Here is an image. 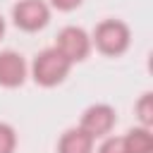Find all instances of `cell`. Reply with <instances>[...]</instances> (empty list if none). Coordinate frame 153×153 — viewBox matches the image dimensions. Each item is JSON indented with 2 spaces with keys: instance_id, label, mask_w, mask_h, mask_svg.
Listing matches in <instances>:
<instances>
[{
  "instance_id": "obj_1",
  "label": "cell",
  "mask_w": 153,
  "mask_h": 153,
  "mask_svg": "<svg viewBox=\"0 0 153 153\" xmlns=\"http://www.w3.org/2000/svg\"><path fill=\"white\" fill-rule=\"evenodd\" d=\"M69 60L65 55H60L55 48H48L43 53L36 55L33 60V79L43 86H53V84H60L67 72H69Z\"/></svg>"
},
{
  "instance_id": "obj_2",
  "label": "cell",
  "mask_w": 153,
  "mask_h": 153,
  "mask_svg": "<svg viewBox=\"0 0 153 153\" xmlns=\"http://www.w3.org/2000/svg\"><path fill=\"white\" fill-rule=\"evenodd\" d=\"M93 38H96V45H98L103 53L117 55V53H122V50L129 45V29H127L122 22L108 19V22L98 24Z\"/></svg>"
},
{
  "instance_id": "obj_3",
  "label": "cell",
  "mask_w": 153,
  "mask_h": 153,
  "mask_svg": "<svg viewBox=\"0 0 153 153\" xmlns=\"http://www.w3.org/2000/svg\"><path fill=\"white\" fill-rule=\"evenodd\" d=\"M55 50L60 55H65L69 62H76V60H84L86 53H88V36L84 29L79 26H67L60 31L57 36V45Z\"/></svg>"
},
{
  "instance_id": "obj_4",
  "label": "cell",
  "mask_w": 153,
  "mask_h": 153,
  "mask_svg": "<svg viewBox=\"0 0 153 153\" xmlns=\"http://www.w3.org/2000/svg\"><path fill=\"white\" fill-rule=\"evenodd\" d=\"M12 17H14V24L26 29V31H36L41 26H45L48 22V7L43 0H22L14 5L12 10Z\"/></svg>"
},
{
  "instance_id": "obj_5",
  "label": "cell",
  "mask_w": 153,
  "mask_h": 153,
  "mask_svg": "<svg viewBox=\"0 0 153 153\" xmlns=\"http://www.w3.org/2000/svg\"><path fill=\"white\" fill-rule=\"evenodd\" d=\"M112 124H115V112H112V108H108V105H91V108L84 112V117H81V129H84L91 139L108 134V131L112 129Z\"/></svg>"
},
{
  "instance_id": "obj_6",
  "label": "cell",
  "mask_w": 153,
  "mask_h": 153,
  "mask_svg": "<svg viewBox=\"0 0 153 153\" xmlns=\"http://www.w3.org/2000/svg\"><path fill=\"white\" fill-rule=\"evenodd\" d=\"M24 74H26V65L22 55L12 50L0 53V84L2 86H19L24 81Z\"/></svg>"
},
{
  "instance_id": "obj_7",
  "label": "cell",
  "mask_w": 153,
  "mask_h": 153,
  "mask_svg": "<svg viewBox=\"0 0 153 153\" xmlns=\"http://www.w3.org/2000/svg\"><path fill=\"white\" fill-rule=\"evenodd\" d=\"M91 148H93V139L81 127L65 131L60 139V153H91Z\"/></svg>"
},
{
  "instance_id": "obj_8",
  "label": "cell",
  "mask_w": 153,
  "mask_h": 153,
  "mask_svg": "<svg viewBox=\"0 0 153 153\" xmlns=\"http://www.w3.org/2000/svg\"><path fill=\"white\" fill-rule=\"evenodd\" d=\"M124 146H127V153H153V136L146 127L131 129L124 136Z\"/></svg>"
},
{
  "instance_id": "obj_9",
  "label": "cell",
  "mask_w": 153,
  "mask_h": 153,
  "mask_svg": "<svg viewBox=\"0 0 153 153\" xmlns=\"http://www.w3.org/2000/svg\"><path fill=\"white\" fill-rule=\"evenodd\" d=\"M136 112H139V117H141V122L146 127L153 122V98H151V93L141 96V100L136 103Z\"/></svg>"
},
{
  "instance_id": "obj_10",
  "label": "cell",
  "mask_w": 153,
  "mask_h": 153,
  "mask_svg": "<svg viewBox=\"0 0 153 153\" xmlns=\"http://www.w3.org/2000/svg\"><path fill=\"white\" fill-rule=\"evenodd\" d=\"M14 143H17L14 129L10 124H2L0 122V153H12L14 151Z\"/></svg>"
},
{
  "instance_id": "obj_11",
  "label": "cell",
  "mask_w": 153,
  "mask_h": 153,
  "mask_svg": "<svg viewBox=\"0 0 153 153\" xmlns=\"http://www.w3.org/2000/svg\"><path fill=\"white\" fill-rule=\"evenodd\" d=\"M98 153H127V146H124V139H108Z\"/></svg>"
},
{
  "instance_id": "obj_12",
  "label": "cell",
  "mask_w": 153,
  "mask_h": 153,
  "mask_svg": "<svg viewBox=\"0 0 153 153\" xmlns=\"http://www.w3.org/2000/svg\"><path fill=\"white\" fill-rule=\"evenodd\" d=\"M79 2H81V0H53V5H55L57 10H74Z\"/></svg>"
},
{
  "instance_id": "obj_13",
  "label": "cell",
  "mask_w": 153,
  "mask_h": 153,
  "mask_svg": "<svg viewBox=\"0 0 153 153\" xmlns=\"http://www.w3.org/2000/svg\"><path fill=\"white\" fill-rule=\"evenodd\" d=\"M2 31H5V22H2V17H0V36H2Z\"/></svg>"
}]
</instances>
